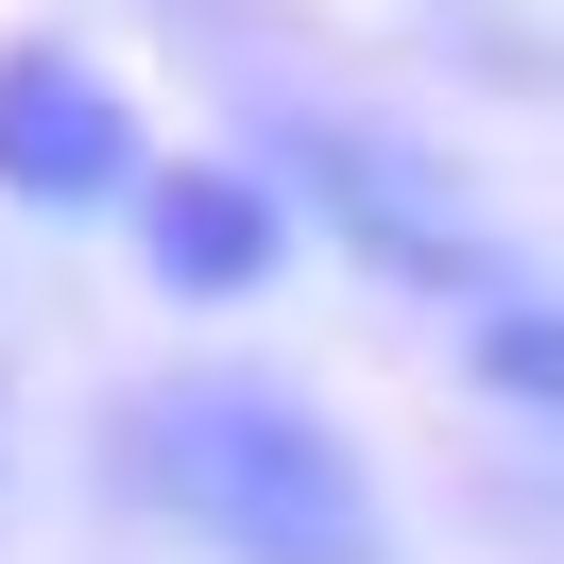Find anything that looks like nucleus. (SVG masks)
<instances>
[{"label": "nucleus", "instance_id": "obj_1", "mask_svg": "<svg viewBox=\"0 0 564 564\" xmlns=\"http://www.w3.org/2000/svg\"><path fill=\"white\" fill-rule=\"evenodd\" d=\"M120 479H138V513H172L223 564H393L377 479L343 462V427H308L257 377H154L120 411Z\"/></svg>", "mask_w": 564, "mask_h": 564}, {"label": "nucleus", "instance_id": "obj_2", "mask_svg": "<svg viewBox=\"0 0 564 564\" xmlns=\"http://www.w3.org/2000/svg\"><path fill=\"white\" fill-rule=\"evenodd\" d=\"M240 104H257V138H274V188H308V206L343 223L393 291H427V308H462V325L513 308V257L479 240V206H462L411 138H377V120L308 104V86H274V69H240Z\"/></svg>", "mask_w": 564, "mask_h": 564}, {"label": "nucleus", "instance_id": "obj_3", "mask_svg": "<svg viewBox=\"0 0 564 564\" xmlns=\"http://www.w3.org/2000/svg\"><path fill=\"white\" fill-rule=\"evenodd\" d=\"M0 188H18V206H104V188H138V120L104 104V69L0 52Z\"/></svg>", "mask_w": 564, "mask_h": 564}, {"label": "nucleus", "instance_id": "obj_4", "mask_svg": "<svg viewBox=\"0 0 564 564\" xmlns=\"http://www.w3.org/2000/svg\"><path fill=\"white\" fill-rule=\"evenodd\" d=\"M274 240H291V223H274L257 172H154V188H138V257H154L172 291H257Z\"/></svg>", "mask_w": 564, "mask_h": 564}, {"label": "nucleus", "instance_id": "obj_5", "mask_svg": "<svg viewBox=\"0 0 564 564\" xmlns=\"http://www.w3.org/2000/svg\"><path fill=\"white\" fill-rule=\"evenodd\" d=\"M462 359H479L496 393H530V411H564V308H530V291H513V308H496Z\"/></svg>", "mask_w": 564, "mask_h": 564}]
</instances>
